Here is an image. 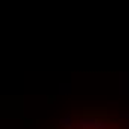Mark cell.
I'll return each instance as SVG.
<instances>
[{"label":"cell","instance_id":"2","mask_svg":"<svg viewBox=\"0 0 129 129\" xmlns=\"http://www.w3.org/2000/svg\"><path fill=\"white\" fill-rule=\"evenodd\" d=\"M61 125H62L64 128H67V129H71V128H73V125H71V120H70V116L62 117V119H61Z\"/></svg>","mask_w":129,"mask_h":129},{"label":"cell","instance_id":"1","mask_svg":"<svg viewBox=\"0 0 129 129\" xmlns=\"http://www.w3.org/2000/svg\"><path fill=\"white\" fill-rule=\"evenodd\" d=\"M96 122H98V120H96V119H93V117H89V119H82L77 126H79V128H83V129H93V128H95V125H96Z\"/></svg>","mask_w":129,"mask_h":129},{"label":"cell","instance_id":"3","mask_svg":"<svg viewBox=\"0 0 129 129\" xmlns=\"http://www.w3.org/2000/svg\"><path fill=\"white\" fill-rule=\"evenodd\" d=\"M105 128H107V125H105L104 122H100V120H98V122H96V125H95V128H93V129H105Z\"/></svg>","mask_w":129,"mask_h":129}]
</instances>
